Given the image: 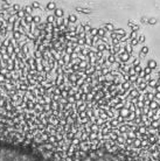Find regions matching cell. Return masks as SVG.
<instances>
[{
    "label": "cell",
    "instance_id": "obj_1",
    "mask_svg": "<svg viewBox=\"0 0 160 161\" xmlns=\"http://www.w3.org/2000/svg\"><path fill=\"white\" fill-rule=\"evenodd\" d=\"M0 161H37V158L19 146L0 145Z\"/></svg>",
    "mask_w": 160,
    "mask_h": 161
},
{
    "label": "cell",
    "instance_id": "obj_2",
    "mask_svg": "<svg viewBox=\"0 0 160 161\" xmlns=\"http://www.w3.org/2000/svg\"><path fill=\"white\" fill-rule=\"evenodd\" d=\"M148 107H150V110H152V111H157L158 109H160V105L158 104V102L152 100V102H150V105H148Z\"/></svg>",
    "mask_w": 160,
    "mask_h": 161
},
{
    "label": "cell",
    "instance_id": "obj_3",
    "mask_svg": "<svg viewBox=\"0 0 160 161\" xmlns=\"http://www.w3.org/2000/svg\"><path fill=\"white\" fill-rule=\"evenodd\" d=\"M147 67H148L151 70H153V69L157 68V62H155L154 60H150V61L147 62Z\"/></svg>",
    "mask_w": 160,
    "mask_h": 161
},
{
    "label": "cell",
    "instance_id": "obj_4",
    "mask_svg": "<svg viewBox=\"0 0 160 161\" xmlns=\"http://www.w3.org/2000/svg\"><path fill=\"white\" fill-rule=\"evenodd\" d=\"M148 52H150V48H148L147 46H142L140 55H142V56H145V55H147V54H148Z\"/></svg>",
    "mask_w": 160,
    "mask_h": 161
},
{
    "label": "cell",
    "instance_id": "obj_5",
    "mask_svg": "<svg viewBox=\"0 0 160 161\" xmlns=\"http://www.w3.org/2000/svg\"><path fill=\"white\" fill-rule=\"evenodd\" d=\"M147 85H148L150 88H153V89H154V88L158 85V82H157V80H151L148 83H147Z\"/></svg>",
    "mask_w": 160,
    "mask_h": 161
},
{
    "label": "cell",
    "instance_id": "obj_6",
    "mask_svg": "<svg viewBox=\"0 0 160 161\" xmlns=\"http://www.w3.org/2000/svg\"><path fill=\"white\" fill-rule=\"evenodd\" d=\"M134 71H136V74H137V75H139V74H140V72L142 71V65H140V64H138V65H136V67H134Z\"/></svg>",
    "mask_w": 160,
    "mask_h": 161
},
{
    "label": "cell",
    "instance_id": "obj_7",
    "mask_svg": "<svg viewBox=\"0 0 160 161\" xmlns=\"http://www.w3.org/2000/svg\"><path fill=\"white\" fill-rule=\"evenodd\" d=\"M139 28H140V26H138V25H133V26L131 27V32H138V30H139Z\"/></svg>",
    "mask_w": 160,
    "mask_h": 161
},
{
    "label": "cell",
    "instance_id": "obj_8",
    "mask_svg": "<svg viewBox=\"0 0 160 161\" xmlns=\"http://www.w3.org/2000/svg\"><path fill=\"white\" fill-rule=\"evenodd\" d=\"M150 25H155L157 23V19L155 18H151V19H148V21H147Z\"/></svg>",
    "mask_w": 160,
    "mask_h": 161
},
{
    "label": "cell",
    "instance_id": "obj_9",
    "mask_svg": "<svg viewBox=\"0 0 160 161\" xmlns=\"http://www.w3.org/2000/svg\"><path fill=\"white\" fill-rule=\"evenodd\" d=\"M144 70V72H145V75H151V72H152V70L148 68V67H146L145 69H142Z\"/></svg>",
    "mask_w": 160,
    "mask_h": 161
},
{
    "label": "cell",
    "instance_id": "obj_10",
    "mask_svg": "<svg viewBox=\"0 0 160 161\" xmlns=\"http://www.w3.org/2000/svg\"><path fill=\"white\" fill-rule=\"evenodd\" d=\"M138 42L139 43H144L145 42V36H138Z\"/></svg>",
    "mask_w": 160,
    "mask_h": 161
},
{
    "label": "cell",
    "instance_id": "obj_11",
    "mask_svg": "<svg viewBox=\"0 0 160 161\" xmlns=\"http://www.w3.org/2000/svg\"><path fill=\"white\" fill-rule=\"evenodd\" d=\"M154 91H155V92H159V93H160V85H159V84H158V85L154 88Z\"/></svg>",
    "mask_w": 160,
    "mask_h": 161
},
{
    "label": "cell",
    "instance_id": "obj_12",
    "mask_svg": "<svg viewBox=\"0 0 160 161\" xmlns=\"http://www.w3.org/2000/svg\"><path fill=\"white\" fill-rule=\"evenodd\" d=\"M142 22H147V21H148V19H146V18H142Z\"/></svg>",
    "mask_w": 160,
    "mask_h": 161
},
{
    "label": "cell",
    "instance_id": "obj_13",
    "mask_svg": "<svg viewBox=\"0 0 160 161\" xmlns=\"http://www.w3.org/2000/svg\"><path fill=\"white\" fill-rule=\"evenodd\" d=\"M157 82H158V84H159V85H160V77H159V78H158V80H157Z\"/></svg>",
    "mask_w": 160,
    "mask_h": 161
},
{
    "label": "cell",
    "instance_id": "obj_14",
    "mask_svg": "<svg viewBox=\"0 0 160 161\" xmlns=\"http://www.w3.org/2000/svg\"><path fill=\"white\" fill-rule=\"evenodd\" d=\"M158 76H159V77H160V72H159V74H158Z\"/></svg>",
    "mask_w": 160,
    "mask_h": 161
}]
</instances>
